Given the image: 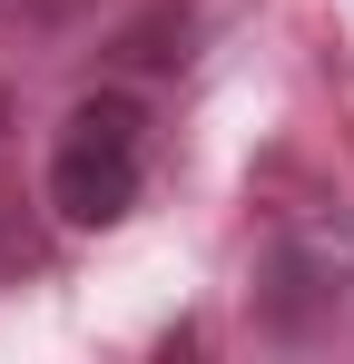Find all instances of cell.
Masks as SVG:
<instances>
[{"label": "cell", "mask_w": 354, "mask_h": 364, "mask_svg": "<svg viewBox=\"0 0 354 364\" xmlns=\"http://www.w3.org/2000/svg\"><path fill=\"white\" fill-rule=\"evenodd\" d=\"M148 187V109L128 89H99L79 99L50 138V207L69 227H118Z\"/></svg>", "instance_id": "1"}, {"label": "cell", "mask_w": 354, "mask_h": 364, "mask_svg": "<svg viewBox=\"0 0 354 364\" xmlns=\"http://www.w3.org/2000/svg\"><path fill=\"white\" fill-rule=\"evenodd\" d=\"M256 286H266V325H276L295 296H315L325 305V335H345L335 305L354 296V227L345 217H295L286 237L266 246V276H256Z\"/></svg>", "instance_id": "2"}]
</instances>
